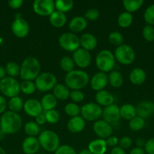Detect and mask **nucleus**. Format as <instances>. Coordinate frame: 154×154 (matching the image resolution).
Instances as JSON below:
<instances>
[{
  "instance_id": "obj_1",
  "label": "nucleus",
  "mask_w": 154,
  "mask_h": 154,
  "mask_svg": "<svg viewBox=\"0 0 154 154\" xmlns=\"http://www.w3.org/2000/svg\"><path fill=\"white\" fill-rule=\"evenodd\" d=\"M23 126V120L18 113L6 111L0 119V129L6 135H13L21 130Z\"/></svg>"
},
{
  "instance_id": "obj_2",
  "label": "nucleus",
  "mask_w": 154,
  "mask_h": 154,
  "mask_svg": "<svg viewBox=\"0 0 154 154\" xmlns=\"http://www.w3.org/2000/svg\"><path fill=\"white\" fill-rule=\"evenodd\" d=\"M41 65L39 60L33 57L24 59L21 66L20 77L23 81H33L40 74Z\"/></svg>"
},
{
  "instance_id": "obj_3",
  "label": "nucleus",
  "mask_w": 154,
  "mask_h": 154,
  "mask_svg": "<svg viewBox=\"0 0 154 154\" xmlns=\"http://www.w3.org/2000/svg\"><path fill=\"white\" fill-rule=\"evenodd\" d=\"M64 82L69 90H80L88 84L89 75L85 71L73 70L66 74Z\"/></svg>"
},
{
  "instance_id": "obj_4",
  "label": "nucleus",
  "mask_w": 154,
  "mask_h": 154,
  "mask_svg": "<svg viewBox=\"0 0 154 154\" xmlns=\"http://www.w3.org/2000/svg\"><path fill=\"white\" fill-rule=\"evenodd\" d=\"M40 147L47 152H55L60 147V138L52 130H45L40 132L38 137Z\"/></svg>"
},
{
  "instance_id": "obj_5",
  "label": "nucleus",
  "mask_w": 154,
  "mask_h": 154,
  "mask_svg": "<svg viewBox=\"0 0 154 154\" xmlns=\"http://www.w3.org/2000/svg\"><path fill=\"white\" fill-rule=\"evenodd\" d=\"M95 63L101 72L104 73L112 72L116 64L114 54L108 50H103L97 54Z\"/></svg>"
},
{
  "instance_id": "obj_6",
  "label": "nucleus",
  "mask_w": 154,
  "mask_h": 154,
  "mask_svg": "<svg viewBox=\"0 0 154 154\" xmlns=\"http://www.w3.org/2000/svg\"><path fill=\"white\" fill-rule=\"evenodd\" d=\"M57 84V78L51 72L40 73L35 80L36 90L40 92H48L52 90Z\"/></svg>"
},
{
  "instance_id": "obj_7",
  "label": "nucleus",
  "mask_w": 154,
  "mask_h": 154,
  "mask_svg": "<svg viewBox=\"0 0 154 154\" xmlns=\"http://www.w3.org/2000/svg\"><path fill=\"white\" fill-rule=\"evenodd\" d=\"M103 109L95 102L85 104L80 108L81 117L86 121H97L102 117Z\"/></svg>"
},
{
  "instance_id": "obj_8",
  "label": "nucleus",
  "mask_w": 154,
  "mask_h": 154,
  "mask_svg": "<svg viewBox=\"0 0 154 154\" xmlns=\"http://www.w3.org/2000/svg\"><path fill=\"white\" fill-rule=\"evenodd\" d=\"M114 57L120 64L130 65L135 60V52L130 45L123 44L116 48Z\"/></svg>"
},
{
  "instance_id": "obj_9",
  "label": "nucleus",
  "mask_w": 154,
  "mask_h": 154,
  "mask_svg": "<svg viewBox=\"0 0 154 154\" xmlns=\"http://www.w3.org/2000/svg\"><path fill=\"white\" fill-rule=\"evenodd\" d=\"M0 91L9 98L18 96L21 92L20 83L15 78L5 77L0 81Z\"/></svg>"
},
{
  "instance_id": "obj_10",
  "label": "nucleus",
  "mask_w": 154,
  "mask_h": 154,
  "mask_svg": "<svg viewBox=\"0 0 154 154\" xmlns=\"http://www.w3.org/2000/svg\"><path fill=\"white\" fill-rule=\"evenodd\" d=\"M59 45L67 52H75L79 48V38L72 32H64L59 37Z\"/></svg>"
},
{
  "instance_id": "obj_11",
  "label": "nucleus",
  "mask_w": 154,
  "mask_h": 154,
  "mask_svg": "<svg viewBox=\"0 0 154 154\" xmlns=\"http://www.w3.org/2000/svg\"><path fill=\"white\" fill-rule=\"evenodd\" d=\"M33 9L39 16H50L55 11V5L53 0H36L33 3Z\"/></svg>"
},
{
  "instance_id": "obj_12",
  "label": "nucleus",
  "mask_w": 154,
  "mask_h": 154,
  "mask_svg": "<svg viewBox=\"0 0 154 154\" xmlns=\"http://www.w3.org/2000/svg\"><path fill=\"white\" fill-rule=\"evenodd\" d=\"M11 29L14 35L19 38L27 37L30 32V26L28 22L21 17H17L15 18L12 23Z\"/></svg>"
},
{
  "instance_id": "obj_13",
  "label": "nucleus",
  "mask_w": 154,
  "mask_h": 154,
  "mask_svg": "<svg viewBox=\"0 0 154 154\" xmlns=\"http://www.w3.org/2000/svg\"><path fill=\"white\" fill-rule=\"evenodd\" d=\"M72 60L74 63L80 69H86L90 66L91 63V56L89 51H85L82 48H79L73 52Z\"/></svg>"
},
{
  "instance_id": "obj_14",
  "label": "nucleus",
  "mask_w": 154,
  "mask_h": 154,
  "mask_svg": "<svg viewBox=\"0 0 154 154\" xmlns=\"http://www.w3.org/2000/svg\"><path fill=\"white\" fill-rule=\"evenodd\" d=\"M93 131L98 138L106 140L111 136L113 127L110 123H107L104 120H98L94 123Z\"/></svg>"
},
{
  "instance_id": "obj_15",
  "label": "nucleus",
  "mask_w": 154,
  "mask_h": 154,
  "mask_svg": "<svg viewBox=\"0 0 154 154\" xmlns=\"http://www.w3.org/2000/svg\"><path fill=\"white\" fill-rule=\"evenodd\" d=\"M24 111L28 116L32 117H36L42 113V107L41 102L35 99H27L24 104Z\"/></svg>"
},
{
  "instance_id": "obj_16",
  "label": "nucleus",
  "mask_w": 154,
  "mask_h": 154,
  "mask_svg": "<svg viewBox=\"0 0 154 154\" xmlns=\"http://www.w3.org/2000/svg\"><path fill=\"white\" fill-rule=\"evenodd\" d=\"M102 117L104 121L110 123V125L116 123L120 119L119 108L116 104H113L110 106L105 107L103 109Z\"/></svg>"
},
{
  "instance_id": "obj_17",
  "label": "nucleus",
  "mask_w": 154,
  "mask_h": 154,
  "mask_svg": "<svg viewBox=\"0 0 154 154\" xmlns=\"http://www.w3.org/2000/svg\"><path fill=\"white\" fill-rule=\"evenodd\" d=\"M108 84V75L102 72H99L93 75L90 80V85L95 91L103 90Z\"/></svg>"
},
{
  "instance_id": "obj_18",
  "label": "nucleus",
  "mask_w": 154,
  "mask_h": 154,
  "mask_svg": "<svg viewBox=\"0 0 154 154\" xmlns=\"http://www.w3.org/2000/svg\"><path fill=\"white\" fill-rule=\"evenodd\" d=\"M137 116L145 119L154 114V102L152 101L144 100L139 102L136 106Z\"/></svg>"
},
{
  "instance_id": "obj_19",
  "label": "nucleus",
  "mask_w": 154,
  "mask_h": 154,
  "mask_svg": "<svg viewBox=\"0 0 154 154\" xmlns=\"http://www.w3.org/2000/svg\"><path fill=\"white\" fill-rule=\"evenodd\" d=\"M40 144L36 137H27L22 142V150L25 154H36L39 151Z\"/></svg>"
},
{
  "instance_id": "obj_20",
  "label": "nucleus",
  "mask_w": 154,
  "mask_h": 154,
  "mask_svg": "<svg viewBox=\"0 0 154 154\" xmlns=\"http://www.w3.org/2000/svg\"><path fill=\"white\" fill-rule=\"evenodd\" d=\"M85 128V120L81 116L71 117L67 123V129L71 133H79L84 130Z\"/></svg>"
},
{
  "instance_id": "obj_21",
  "label": "nucleus",
  "mask_w": 154,
  "mask_h": 154,
  "mask_svg": "<svg viewBox=\"0 0 154 154\" xmlns=\"http://www.w3.org/2000/svg\"><path fill=\"white\" fill-rule=\"evenodd\" d=\"M114 100L115 99L113 95L107 90H103L98 91L95 95V101L97 104L101 107L103 106L105 108V107L110 106L114 104Z\"/></svg>"
},
{
  "instance_id": "obj_22",
  "label": "nucleus",
  "mask_w": 154,
  "mask_h": 154,
  "mask_svg": "<svg viewBox=\"0 0 154 154\" xmlns=\"http://www.w3.org/2000/svg\"><path fill=\"white\" fill-rule=\"evenodd\" d=\"M87 20L82 16H77L72 18L69 23V29L72 33L81 32L87 27Z\"/></svg>"
},
{
  "instance_id": "obj_23",
  "label": "nucleus",
  "mask_w": 154,
  "mask_h": 154,
  "mask_svg": "<svg viewBox=\"0 0 154 154\" xmlns=\"http://www.w3.org/2000/svg\"><path fill=\"white\" fill-rule=\"evenodd\" d=\"M79 40L80 46L82 47V48L88 51L95 50L98 45L97 38L94 35L91 34V33H84L81 36Z\"/></svg>"
},
{
  "instance_id": "obj_24",
  "label": "nucleus",
  "mask_w": 154,
  "mask_h": 154,
  "mask_svg": "<svg viewBox=\"0 0 154 154\" xmlns=\"http://www.w3.org/2000/svg\"><path fill=\"white\" fill-rule=\"evenodd\" d=\"M88 149L91 152L92 154H104L107 149L106 140L101 138L94 140L89 143Z\"/></svg>"
},
{
  "instance_id": "obj_25",
  "label": "nucleus",
  "mask_w": 154,
  "mask_h": 154,
  "mask_svg": "<svg viewBox=\"0 0 154 154\" xmlns=\"http://www.w3.org/2000/svg\"><path fill=\"white\" fill-rule=\"evenodd\" d=\"M146 78V72L140 68H135L130 72L129 80L134 85H141L145 82Z\"/></svg>"
},
{
  "instance_id": "obj_26",
  "label": "nucleus",
  "mask_w": 154,
  "mask_h": 154,
  "mask_svg": "<svg viewBox=\"0 0 154 154\" xmlns=\"http://www.w3.org/2000/svg\"><path fill=\"white\" fill-rule=\"evenodd\" d=\"M66 16L65 14L55 11L49 16V22L52 26L55 28H61L66 23Z\"/></svg>"
},
{
  "instance_id": "obj_27",
  "label": "nucleus",
  "mask_w": 154,
  "mask_h": 154,
  "mask_svg": "<svg viewBox=\"0 0 154 154\" xmlns=\"http://www.w3.org/2000/svg\"><path fill=\"white\" fill-rule=\"evenodd\" d=\"M120 117L125 120H131L137 116L136 107L131 104H125L119 108Z\"/></svg>"
},
{
  "instance_id": "obj_28",
  "label": "nucleus",
  "mask_w": 154,
  "mask_h": 154,
  "mask_svg": "<svg viewBox=\"0 0 154 154\" xmlns=\"http://www.w3.org/2000/svg\"><path fill=\"white\" fill-rule=\"evenodd\" d=\"M70 91L69 89L65 84H57V85L53 89V95L57 100L64 101L69 98Z\"/></svg>"
},
{
  "instance_id": "obj_29",
  "label": "nucleus",
  "mask_w": 154,
  "mask_h": 154,
  "mask_svg": "<svg viewBox=\"0 0 154 154\" xmlns=\"http://www.w3.org/2000/svg\"><path fill=\"white\" fill-rule=\"evenodd\" d=\"M40 102L42 109L45 111H48L54 109V108L57 105V99L53 94L48 93L42 98Z\"/></svg>"
},
{
  "instance_id": "obj_30",
  "label": "nucleus",
  "mask_w": 154,
  "mask_h": 154,
  "mask_svg": "<svg viewBox=\"0 0 154 154\" xmlns=\"http://www.w3.org/2000/svg\"><path fill=\"white\" fill-rule=\"evenodd\" d=\"M124 79L122 74L118 71L113 70L108 75V83L114 88H119L123 84Z\"/></svg>"
},
{
  "instance_id": "obj_31",
  "label": "nucleus",
  "mask_w": 154,
  "mask_h": 154,
  "mask_svg": "<svg viewBox=\"0 0 154 154\" xmlns=\"http://www.w3.org/2000/svg\"><path fill=\"white\" fill-rule=\"evenodd\" d=\"M143 4V0H134V1H132V0H124L122 2L124 8L125 9L126 12H128L130 14L137 11L138 9L140 8Z\"/></svg>"
},
{
  "instance_id": "obj_32",
  "label": "nucleus",
  "mask_w": 154,
  "mask_h": 154,
  "mask_svg": "<svg viewBox=\"0 0 154 154\" xmlns=\"http://www.w3.org/2000/svg\"><path fill=\"white\" fill-rule=\"evenodd\" d=\"M54 5L56 11L65 14L73 8L74 2L72 0H57L54 2Z\"/></svg>"
},
{
  "instance_id": "obj_33",
  "label": "nucleus",
  "mask_w": 154,
  "mask_h": 154,
  "mask_svg": "<svg viewBox=\"0 0 154 154\" xmlns=\"http://www.w3.org/2000/svg\"><path fill=\"white\" fill-rule=\"evenodd\" d=\"M24 101L20 96L11 98L8 102V107L10 109V111L14 113H18L24 108Z\"/></svg>"
},
{
  "instance_id": "obj_34",
  "label": "nucleus",
  "mask_w": 154,
  "mask_h": 154,
  "mask_svg": "<svg viewBox=\"0 0 154 154\" xmlns=\"http://www.w3.org/2000/svg\"><path fill=\"white\" fill-rule=\"evenodd\" d=\"M24 129L25 133L29 137H36L40 134V126L37 124L36 122L30 121L27 122L24 126Z\"/></svg>"
},
{
  "instance_id": "obj_35",
  "label": "nucleus",
  "mask_w": 154,
  "mask_h": 154,
  "mask_svg": "<svg viewBox=\"0 0 154 154\" xmlns=\"http://www.w3.org/2000/svg\"><path fill=\"white\" fill-rule=\"evenodd\" d=\"M133 22V16L128 12H122L117 18V23L122 28H128Z\"/></svg>"
},
{
  "instance_id": "obj_36",
  "label": "nucleus",
  "mask_w": 154,
  "mask_h": 154,
  "mask_svg": "<svg viewBox=\"0 0 154 154\" xmlns=\"http://www.w3.org/2000/svg\"><path fill=\"white\" fill-rule=\"evenodd\" d=\"M145 126V120L144 119L141 118V117L136 116L133 119H131L128 123V127L131 131L134 132H138V131L141 130L143 129Z\"/></svg>"
},
{
  "instance_id": "obj_37",
  "label": "nucleus",
  "mask_w": 154,
  "mask_h": 154,
  "mask_svg": "<svg viewBox=\"0 0 154 154\" xmlns=\"http://www.w3.org/2000/svg\"><path fill=\"white\" fill-rule=\"evenodd\" d=\"M60 66L63 72L69 73V72H72L74 70V67H75V63H74L72 58L69 57H63L60 61Z\"/></svg>"
},
{
  "instance_id": "obj_38",
  "label": "nucleus",
  "mask_w": 154,
  "mask_h": 154,
  "mask_svg": "<svg viewBox=\"0 0 154 154\" xmlns=\"http://www.w3.org/2000/svg\"><path fill=\"white\" fill-rule=\"evenodd\" d=\"M5 72L6 74L9 75V77L14 78L15 77L20 75L21 66L14 62H9L5 66Z\"/></svg>"
},
{
  "instance_id": "obj_39",
  "label": "nucleus",
  "mask_w": 154,
  "mask_h": 154,
  "mask_svg": "<svg viewBox=\"0 0 154 154\" xmlns=\"http://www.w3.org/2000/svg\"><path fill=\"white\" fill-rule=\"evenodd\" d=\"M20 87H21V91L26 95L33 94L36 90L35 83L30 81H23V82L20 84Z\"/></svg>"
},
{
  "instance_id": "obj_40",
  "label": "nucleus",
  "mask_w": 154,
  "mask_h": 154,
  "mask_svg": "<svg viewBox=\"0 0 154 154\" xmlns=\"http://www.w3.org/2000/svg\"><path fill=\"white\" fill-rule=\"evenodd\" d=\"M64 111L66 115L69 117H77L80 114V107L76 103L71 102V103L66 104L64 108Z\"/></svg>"
},
{
  "instance_id": "obj_41",
  "label": "nucleus",
  "mask_w": 154,
  "mask_h": 154,
  "mask_svg": "<svg viewBox=\"0 0 154 154\" xmlns=\"http://www.w3.org/2000/svg\"><path fill=\"white\" fill-rule=\"evenodd\" d=\"M108 40L111 45H115V46H120L123 45L124 38L122 35L119 32H112L108 36Z\"/></svg>"
},
{
  "instance_id": "obj_42",
  "label": "nucleus",
  "mask_w": 154,
  "mask_h": 154,
  "mask_svg": "<svg viewBox=\"0 0 154 154\" xmlns=\"http://www.w3.org/2000/svg\"><path fill=\"white\" fill-rule=\"evenodd\" d=\"M44 114H45V119H46V122L50 124H55L60 120V114L54 109L45 111Z\"/></svg>"
},
{
  "instance_id": "obj_43",
  "label": "nucleus",
  "mask_w": 154,
  "mask_h": 154,
  "mask_svg": "<svg viewBox=\"0 0 154 154\" xmlns=\"http://www.w3.org/2000/svg\"><path fill=\"white\" fill-rule=\"evenodd\" d=\"M143 19L147 25H154V4L149 5L145 10L143 14Z\"/></svg>"
},
{
  "instance_id": "obj_44",
  "label": "nucleus",
  "mask_w": 154,
  "mask_h": 154,
  "mask_svg": "<svg viewBox=\"0 0 154 154\" xmlns=\"http://www.w3.org/2000/svg\"><path fill=\"white\" fill-rule=\"evenodd\" d=\"M143 38L148 42L154 41V27L150 25H146L142 31Z\"/></svg>"
},
{
  "instance_id": "obj_45",
  "label": "nucleus",
  "mask_w": 154,
  "mask_h": 154,
  "mask_svg": "<svg viewBox=\"0 0 154 154\" xmlns=\"http://www.w3.org/2000/svg\"><path fill=\"white\" fill-rule=\"evenodd\" d=\"M69 98L74 103H79L84 100L85 95L81 90H72L70 91Z\"/></svg>"
},
{
  "instance_id": "obj_46",
  "label": "nucleus",
  "mask_w": 154,
  "mask_h": 154,
  "mask_svg": "<svg viewBox=\"0 0 154 154\" xmlns=\"http://www.w3.org/2000/svg\"><path fill=\"white\" fill-rule=\"evenodd\" d=\"M100 17V12L98 9L96 8H91L89 10H88L85 12V18L87 20L90 21H95L96 20H98Z\"/></svg>"
},
{
  "instance_id": "obj_47",
  "label": "nucleus",
  "mask_w": 154,
  "mask_h": 154,
  "mask_svg": "<svg viewBox=\"0 0 154 154\" xmlns=\"http://www.w3.org/2000/svg\"><path fill=\"white\" fill-rule=\"evenodd\" d=\"M54 154H77L75 150L71 146L62 145L54 152Z\"/></svg>"
},
{
  "instance_id": "obj_48",
  "label": "nucleus",
  "mask_w": 154,
  "mask_h": 154,
  "mask_svg": "<svg viewBox=\"0 0 154 154\" xmlns=\"http://www.w3.org/2000/svg\"><path fill=\"white\" fill-rule=\"evenodd\" d=\"M119 144H120L119 147H122L123 150L128 149L131 146V144H132V140H131V138L128 136L122 137L120 139V141H119Z\"/></svg>"
},
{
  "instance_id": "obj_49",
  "label": "nucleus",
  "mask_w": 154,
  "mask_h": 154,
  "mask_svg": "<svg viewBox=\"0 0 154 154\" xmlns=\"http://www.w3.org/2000/svg\"><path fill=\"white\" fill-rule=\"evenodd\" d=\"M143 149L145 153L147 154H154V138H150L146 141Z\"/></svg>"
},
{
  "instance_id": "obj_50",
  "label": "nucleus",
  "mask_w": 154,
  "mask_h": 154,
  "mask_svg": "<svg viewBox=\"0 0 154 154\" xmlns=\"http://www.w3.org/2000/svg\"><path fill=\"white\" fill-rule=\"evenodd\" d=\"M8 6L12 9H18L24 4L23 0H10L8 2Z\"/></svg>"
},
{
  "instance_id": "obj_51",
  "label": "nucleus",
  "mask_w": 154,
  "mask_h": 154,
  "mask_svg": "<svg viewBox=\"0 0 154 154\" xmlns=\"http://www.w3.org/2000/svg\"><path fill=\"white\" fill-rule=\"evenodd\" d=\"M106 142H107V147H115L119 143V139L116 136H110L106 139Z\"/></svg>"
},
{
  "instance_id": "obj_52",
  "label": "nucleus",
  "mask_w": 154,
  "mask_h": 154,
  "mask_svg": "<svg viewBox=\"0 0 154 154\" xmlns=\"http://www.w3.org/2000/svg\"><path fill=\"white\" fill-rule=\"evenodd\" d=\"M7 102L3 96H0V114H2L7 108Z\"/></svg>"
},
{
  "instance_id": "obj_53",
  "label": "nucleus",
  "mask_w": 154,
  "mask_h": 154,
  "mask_svg": "<svg viewBox=\"0 0 154 154\" xmlns=\"http://www.w3.org/2000/svg\"><path fill=\"white\" fill-rule=\"evenodd\" d=\"M36 118V123H37L39 126H41V125H44L45 123H46V119H45V114H41L39 115H38L37 117H35Z\"/></svg>"
},
{
  "instance_id": "obj_54",
  "label": "nucleus",
  "mask_w": 154,
  "mask_h": 154,
  "mask_svg": "<svg viewBox=\"0 0 154 154\" xmlns=\"http://www.w3.org/2000/svg\"><path fill=\"white\" fill-rule=\"evenodd\" d=\"M110 154H125V152L122 147L116 146V147H113V149L110 151Z\"/></svg>"
},
{
  "instance_id": "obj_55",
  "label": "nucleus",
  "mask_w": 154,
  "mask_h": 154,
  "mask_svg": "<svg viewBox=\"0 0 154 154\" xmlns=\"http://www.w3.org/2000/svg\"><path fill=\"white\" fill-rule=\"evenodd\" d=\"M129 154H145V150L142 147H136L130 151Z\"/></svg>"
},
{
  "instance_id": "obj_56",
  "label": "nucleus",
  "mask_w": 154,
  "mask_h": 154,
  "mask_svg": "<svg viewBox=\"0 0 154 154\" xmlns=\"http://www.w3.org/2000/svg\"><path fill=\"white\" fill-rule=\"evenodd\" d=\"M146 141L143 139V138H138L137 140H136V144H137V147H144L145 144H146Z\"/></svg>"
},
{
  "instance_id": "obj_57",
  "label": "nucleus",
  "mask_w": 154,
  "mask_h": 154,
  "mask_svg": "<svg viewBox=\"0 0 154 154\" xmlns=\"http://www.w3.org/2000/svg\"><path fill=\"white\" fill-rule=\"evenodd\" d=\"M5 75H6L5 69L4 67H2V66H0V81L2 80L3 78H5Z\"/></svg>"
},
{
  "instance_id": "obj_58",
  "label": "nucleus",
  "mask_w": 154,
  "mask_h": 154,
  "mask_svg": "<svg viewBox=\"0 0 154 154\" xmlns=\"http://www.w3.org/2000/svg\"><path fill=\"white\" fill-rule=\"evenodd\" d=\"M78 154H92V153L88 149H83Z\"/></svg>"
},
{
  "instance_id": "obj_59",
  "label": "nucleus",
  "mask_w": 154,
  "mask_h": 154,
  "mask_svg": "<svg viewBox=\"0 0 154 154\" xmlns=\"http://www.w3.org/2000/svg\"><path fill=\"white\" fill-rule=\"evenodd\" d=\"M5 135L6 134L5 133V132H3L1 129H0V141H2V140L4 139L5 137Z\"/></svg>"
},
{
  "instance_id": "obj_60",
  "label": "nucleus",
  "mask_w": 154,
  "mask_h": 154,
  "mask_svg": "<svg viewBox=\"0 0 154 154\" xmlns=\"http://www.w3.org/2000/svg\"><path fill=\"white\" fill-rule=\"evenodd\" d=\"M0 154H6L4 149H3L2 147H0Z\"/></svg>"
},
{
  "instance_id": "obj_61",
  "label": "nucleus",
  "mask_w": 154,
  "mask_h": 154,
  "mask_svg": "<svg viewBox=\"0 0 154 154\" xmlns=\"http://www.w3.org/2000/svg\"><path fill=\"white\" fill-rule=\"evenodd\" d=\"M40 154H45V153H40Z\"/></svg>"
}]
</instances>
